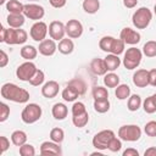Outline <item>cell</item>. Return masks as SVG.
Masks as SVG:
<instances>
[{
	"mask_svg": "<svg viewBox=\"0 0 156 156\" xmlns=\"http://www.w3.org/2000/svg\"><path fill=\"white\" fill-rule=\"evenodd\" d=\"M149 84L152 87H156V68H152L149 71Z\"/></svg>",
	"mask_w": 156,
	"mask_h": 156,
	"instance_id": "cell-47",
	"label": "cell"
},
{
	"mask_svg": "<svg viewBox=\"0 0 156 156\" xmlns=\"http://www.w3.org/2000/svg\"><path fill=\"white\" fill-rule=\"evenodd\" d=\"M144 156H156V147H149L145 150Z\"/></svg>",
	"mask_w": 156,
	"mask_h": 156,
	"instance_id": "cell-52",
	"label": "cell"
},
{
	"mask_svg": "<svg viewBox=\"0 0 156 156\" xmlns=\"http://www.w3.org/2000/svg\"><path fill=\"white\" fill-rule=\"evenodd\" d=\"M44 79H45L44 72H43L41 69H37V72L34 73V76L29 79V83H30L33 87H39L40 84H43Z\"/></svg>",
	"mask_w": 156,
	"mask_h": 156,
	"instance_id": "cell-39",
	"label": "cell"
},
{
	"mask_svg": "<svg viewBox=\"0 0 156 156\" xmlns=\"http://www.w3.org/2000/svg\"><path fill=\"white\" fill-rule=\"evenodd\" d=\"M57 49H58V51H60L61 54H63V55H69V54L74 50V44H73V41H72L71 39L63 38V39L60 40Z\"/></svg>",
	"mask_w": 156,
	"mask_h": 156,
	"instance_id": "cell-21",
	"label": "cell"
},
{
	"mask_svg": "<svg viewBox=\"0 0 156 156\" xmlns=\"http://www.w3.org/2000/svg\"><path fill=\"white\" fill-rule=\"evenodd\" d=\"M122 155L123 156H139V151L135 150V149H133V147H129V149L124 150Z\"/></svg>",
	"mask_w": 156,
	"mask_h": 156,
	"instance_id": "cell-50",
	"label": "cell"
},
{
	"mask_svg": "<svg viewBox=\"0 0 156 156\" xmlns=\"http://www.w3.org/2000/svg\"><path fill=\"white\" fill-rule=\"evenodd\" d=\"M28 34L24 29L21 28H9L6 29L5 27H1L0 29V41L6 43L9 45H17V44H23L27 41Z\"/></svg>",
	"mask_w": 156,
	"mask_h": 156,
	"instance_id": "cell-2",
	"label": "cell"
},
{
	"mask_svg": "<svg viewBox=\"0 0 156 156\" xmlns=\"http://www.w3.org/2000/svg\"><path fill=\"white\" fill-rule=\"evenodd\" d=\"M115 138V133L111 129H105L96 133L93 138V146L98 150H106L108 149V144L111 139Z\"/></svg>",
	"mask_w": 156,
	"mask_h": 156,
	"instance_id": "cell-7",
	"label": "cell"
},
{
	"mask_svg": "<svg viewBox=\"0 0 156 156\" xmlns=\"http://www.w3.org/2000/svg\"><path fill=\"white\" fill-rule=\"evenodd\" d=\"M152 20V13L147 7H140L138 9L132 17V22L136 29H145Z\"/></svg>",
	"mask_w": 156,
	"mask_h": 156,
	"instance_id": "cell-3",
	"label": "cell"
},
{
	"mask_svg": "<svg viewBox=\"0 0 156 156\" xmlns=\"http://www.w3.org/2000/svg\"><path fill=\"white\" fill-rule=\"evenodd\" d=\"M66 34V24H63L61 21H52L49 24V35L54 40H61L63 39Z\"/></svg>",
	"mask_w": 156,
	"mask_h": 156,
	"instance_id": "cell-11",
	"label": "cell"
},
{
	"mask_svg": "<svg viewBox=\"0 0 156 156\" xmlns=\"http://www.w3.org/2000/svg\"><path fill=\"white\" fill-rule=\"evenodd\" d=\"M56 49H57V46H56L54 39H44L43 41H40L39 48H38L39 52L44 56H52L55 54Z\"/></svg>",
	"mask_w": 156,
	"mask_h": 156,
	"instance_id": "cell-15",
	"label": "cell"
},
{
	"mask_svg": "<svg viewBox=\"0 0 156 156\" xmlns=\"http://www.w3.org/2000/svg\"><path fill=\"white\" fill-rule=\"evenodd\" d=\"M38 55V50L37 48H34L33 45H24L22 49H21V56L27 60V61H32L37 57Z\"/></svg>",
	"mask_w": 156,
	"mask_h": 156,
	"instance_id": "cell-23",
	"label": "cell"
},
{
	"mask_svg": "<svg viewBox=\"0 0 156 156\" xmlns=\"http://www.w3.org/2000/svg\"><path fill=\"white\" fill-rule=\"evenodd\" d=\"M1 96L6 100L18 104H24L29 100V93L13 83H5L1 87Z\"/></svg>",
	"mask_w": 156,
	"mask_h": 156,
	"instance_id": "cell-1",
	"label": "cell"
},
{
	"mask_svg": "<svg viewBox=\"0 0 156 156\" xmlns=\"http://www.w3.org/2000/svg\"><path fill=\"white\" fill-rule=\"evenodd\" d=\"M121 147H122V141H121V139H117L116 136L112 138L111 141H110V144H108V150L112 151V152H117V151L121 150Z\"/></svg>",
	"mask_w": 156,
	"mask_h": 156,
	"instance_id": "cell-45",
	"label": "cell"
},
{
	"mask_svg": "<svg viewBox=\"0 0 156 156\" xmlns=\"http://www.w3.org/2000/svg\"><path fill=\"white\" fill-rule=\"evenodd\" d=\"M143 107H144V111L146 113H154V112H156V102H155L152 95L145 99V101L143 104Z\"/></svg>",
	"mask_w": 156,
	"mask_h": 156,
	"instance_id": "cell-40",
	"label": "cell"
},
{
	"mask_svg": "<svg viewBox=\"0 0 156 156\" xmlns=\"http://www.w3.org/2000/svg\"><path fill=\"white\" fill-rule=\"evenodd\" d=\"M0 67H5L9 62V56L4 50H0Z\"/></svg>",
	"mask_w": 156,
	"mask_h": 156,
	"instance_id": "cell-48",
	"label": "cell"
},
{
	"mask_svg": "<svg viewBox=\"0 0 156 156\" xmlns=\"http://www.w3.org/2000/svg\"><path fill=\"white\" fill-rule=\"evenodd\" d=\"M23 15L26 16V18L39 21L44 17L45 10L43 6H40L38 4H26L24 9H23Z\"/></svg>",
	"mask_w": 156,
	"mask_h": 156,
	"instance_id": "cell-9",
	"label": "cell"
},
{
	"mask_svg": "<svg viewBox=\"0 0 156 156\" xmlns=\"http://www.w3.org/2000/svg\"><path fill=\"white\" fill-rule=\"evenodd\" d=\"M87 112V108H85V105L80 101H77L73 104L72 106V116H78V115H82Z\"/></svg>",
	"mask_w": 156,
	"mask_h": 156,
	"instance_id": "cell-42",
	"label": "cell"
},
{
	"mask_svg": "<svg viewBox=\"0 0 156 156\" xmlns=\"http://www.w3.org/2000/svg\"><path fill=\"white\" fill-rule=\"evenodd\" d=\"M5 4V0H0V5H4Z\"/></svg>",
	"mask_w": 156,
	"mask_h": 156,
	"instance_id": "cell-53",
	"label": "cell"
},
{
	"mask_svg": "<svg viewBox=\"0 0 156 156\" xmlns=\"http://www.w3.org/2000/svg\"><path fill=\"white\" fill-rule=\"evenodd\" d=\"M143 52L136 48H129L124 52L123 57V65L127 69H134L136 68L141 62Z\"/></svg>",
	"mask_w": 156,
	"mask_h": 156,
	"instance_id": "cell-4",
	"label": "cell"
},
{
	"mask_svg": "<svg viewBox=\"0 0 156 156\" xmlns=\"http://www.w3.org/2000/svg\"><path fill=\"white\" fill-rule=\"evenodd\" d=\"M93 98H94V100H107L108 91L104 87H95L93 89Z\"/></svg>",
	"mask_w": 156,
	"mask_h": 156,
	"instance_id": "cell-33",
	"label": "cell"
},
{
	"mask_svg": "<svg viewBox=\"0 0 156 156\" xmlns=\"http://www.w3.org/2000/svg\"><path fill=\"white\" fill-rule=\"evenodd\" d=\"M50 1V5L55 9H61L66 5V0H49Z\"/></svg>",
	"mask_w": 156,
	"mask_h": 156,
	"instance_id": "cell-49",
	"label": "cell"
},
{
	"mask_svg": "<svg viewBox=\"0 0 156 156\" xmlns=\"http://www.w3.org/2000/svg\"><path fill=\"white\" fill-rule=\"evenodd\" d=\"M119 38L126 43V44H129V45H135V44H138L139 41H140V34L136 32V30H134V29H132V28H129V27H126V28H123L122 30H121V34H119Z\"/></svg>",
	"mask_w": 156,
	"mask_h": 156,
	"instance_id": "cell-13",
	"label": "cell"
},
{
	"mask_svg": "<svg viewBox=\"0 0 156 156\" xmlns=\"http://www.w3.org/2000/svg\"><path fill=\"white\" fill-rule=\"evenodd\" d=\"M10 147V140L6 136H0V154H4Z\"/></svg>",
	"mask_w": 156,
	"mask_h": 156,
	"instance_id": "cell-46",
	"label": "cell"
},
{
	"mask_svg": "<svg viewBox=\"0 0 156 156\" xmlns=\"http://www.w3.org/2000/svg\"><path fill=\"white\" fill-rule=\"evenodd\" d=\"M124 41L119 38V39H113V43H112V46H111V54H115V55H119L124 51Z\"/></svg>",
	"mask_w": 156,
	"mask_h": 156,
	"instance_id": "cell-38",
	"label": "cell"
},
{
	"mask_svg": "<svg viewBox=\"0 0 156 156\" xmlns=\"http://www.w3.org/2000/svg\"><path fill=\"white\" fill-rule=\"evenodd\" d=\"M68 87H71L72 89H74L79 95H84L85 91H87V84L83 79L80 78H74V79H71L67 84Z\"/></svg>",
	"mask_w": 156,
	"mask_h": 156,
	"instance_id": "cell-22",
	"label": "cell"
},
{
	"mask_svg": "<svg viewBox=\"0 0 156 156\" xmlns=\"http://www.w3.org/2000/svg\"><path fill=\"white\" fill-rule=\"evenodd\" d=\"M37 66L30 62V61H27L22 65H20L16 69V76L20 80H23V82H29V79L34 76V73L37 72Z\"/></svg>",
	"mask_w": 156,
	"mask_h": 156,
	"instance_id": "cell-8",
	"label": "cell"
},
{
	"mask_svg": "<svg viewBox=\"0 0 156 156\" xmlns=\"http://www.w3.org/2000/svg\"><path fill=\"white\" fill-rule=\"evenodd\" d=\"M94 110L99 113H105L110 110V101L107 100H94Z\"/></svg>",
	"mask_w": 156,
	"mask_h": 156,
	"instance_id": "cell-34",
	"label": "cell"
},
{
	"mask_svg": "<svg viewBox=\"0 0 156 156\" xmlns=\"http://www.w3.org/2000/svg\"><path fill=\"white\" fill-rule=\"evenodd\" d=\"M104 60H105L107 71H115V69H117V68L119 67V65H121V60H119L118 55H115V54L107 55Z\"/></svg>",
	"mask_w": 156,
	"mask_h": 156,
	"instance_id": "cell-24",
	"label": "cell"
},
{
	"mask_svg": "<svg viewBox=\"0 0 156 156\" xmlns=\"http://www.w3.org/2000/svg\"><path fill=\"white\" fill-rule=\"evenodd\" d=\"M100 9V1L99 0H84L83 1V10L87 13H96Z\"/></svg>",
	"mask_w": 156,
	"mask_h": 156,
	"instance_id": "cell-25",
	"label": "cell"
},
{
	"mask_svg": "<svg viewBox=\"0 0 156 156\" xmlns=\"http://www.w3.org/2000/svg\"><path fill=\"white\" fill-rule=\"evenodd\" d=\"M104 84L107 88H116L117 85H119V77L116 73H107L104 77Z\"/></svg>",
	"mask_w": 156,
	"mask_h": 156,
	"instance_id": "cell-30",
	"label": "cell"
},
{
	"mask_svg": "<svg viewBox=\"0 0 156 156\" xmlns=\"http://www.w3.org/2000/svg\"><path fill=\"white\" fill-rule=\"evenodd\" d=\"M48 26L45 22H41V21H38L35 22L32 27H30V30H29V34H30V38L35 41H43L48 34Z\"/></svg>",
	"mask_w": 156,
	"mask_h": 156,
	"instance_id": "cell-10",
	"label": "cell"
},
{
	"mask_svg": "<svg viewBox=\"0 0 156 156\" xmlns=\"http://www.w3.org/2000/svg\"><path fill=\"white\" fill-rule=\"evenodd\" d=\"M11 141L16 146H21L27 141V134L23 130H15L11 134Z\"/></svg>",
	"mask_w": 156,
	"mask_h": 156,
	"instance_id": "cell-26",
	"label": "cell"
},
{
	"mask_svg": "<svg viewBox=\"0 0 156 156\" xmlns=\"http://www.w3.org/2000/svg\"><path fill=\"white\" fill-rule=\"evenodd\" d=\"M60 85L56 80H49L46 82L41 88V95L46 99H52L58 94Z\"/></svg>",
	"mask_w": 156,
	"mask_h": 156,
	"instance_id": "cell-14",
	"label": "cell"
},
{
	"mask_svg": "<svg viewBox=\"0 0 156 156\" xmlns=\"http://www.w3.org/2000/svg\"><path fill=\"white\" fill-rule=\"evenodd\" d=\"M23 9H24V5L18 0H10L6 4V10L10 13H23Z\"/></svg>",
	"mask_w": 156,
	"mask_h": 156,
	"instance_id": "cell-29",
	"label": "cell"
},
{
	"mask_svg": "<svg viewBox=\"0 0 156 156\" xmlns=\"http://www.w3.org/2000/svg\"><path fill=\"white\" fill-rule=\"evenodd\" d=\"M118 136L124 141H136L141 136V129L136 124H127L122 126L118 129Z\"/></svg>",
	"mask_w": 156,
	"mask_h": 156,
	"instance_id": "cell-5",
	"label": "cell"
},
{
	"mask_svg": "<svg viewBox=\"0 0 156 156\" xmlns=\"http://www.w3.org/2000/svg\"><path fill=\"white\" fill-rule=\"evenodd\" d=\"M40 154L41 155H61V147L55 141H44L40 145Z\"/></svg>",
	"mask_w": 156,
	"mask_h": 156,
	"instance_id": "cell-17",
	"label": "cell"
},
{
	"mask_svg": "<svg viewBox=\"0 0 156 156\" xmlns=\"http://www.w3.org/2000/svg\"><path fill=\"white\" fill-rule=\"evenodd\" d=\"M136 4H138V0H123V5L127 9H133L136 6Z\"/></svg>",
	"mask_w": 156,
	"mask_h": 156,
	"instance_id": "cell-51",
	"label": "cell"
},
{
	"mask_svg": "<svg viewBox=\"0 0 156 156\" xmlns=\"http://www.w3.org/2000/svg\"><path fill=\"white\" fill-rule=\"evenodd\" d=\"M152 98H154V100H155V102H156V94H154V95H152Z\"/></svg>",
	"mask_w": 156,
	"mask_h": 156,
	"instance_id": "cell-55",
	"label": "cell"
},
{
	"mask_svg": "<svg viewBox=\"0 0 156 156\" xmlns=\"http://www.w3.org/2000/svg\"><path fill=\"white\" fill-rule=\"evenodd\" d=\"M144 132L149 136H156V121H150L145 124Z\"/></svg>",
	"mask_w": 156,
	"mask_h": 156,
	"instance_id": "cell-43",
	"label": "cell"
},
{
	"mask_svg": "<svg viewBox=\"0 0 156 156\" xmlns=\"http://www.w3.org/2000/svg\"><path fill=\"white\" fill-rule=\"evenodd\" d=\"M66 34L72 39L79 38L83 34V24L78 20H69L66 23Z\"/></svg>",
	"mask_w": 156,
	"mask_h": 156,
	"instance_id": "cell-12",
	"label": "cell"
},
{
	"mask_svg": "<svg viewBox=\"0 0 156 156\" xmlns=\"http://www.w3.org/2000/svg\"><path fill=\"white\" fill-rule=\"evenodd\" d=\"M6 20H7V24L11 28H20L24 24L26 16L23 13H9Z\"/></svg>",
	"mask_w": 156,
	"mask_h": 156,
	"instance_id": "cell-19",
	"label": "cell"
},
{
	"mask_svg": "<svg viewBox=\"0 0 156 156\" xmlns=\"http://www.w3.org/2000/svg\"><path fill=\"white\" fill-rule=\"evenodd\" d=\"M10 116V107L5 104L1 102L0 104V122H5Z\"/></svg>",
	"mask_w": 156,
	"mask_h": 156,
	"instance_id": "cell-44",
	"label": "cell"
},
{
	"mask_svg": "<svg viewBox=\"0 0 156 156\" xmlns=\"http://www.w3.org/2000/svg\"><path fill=\"white\" fill-rule=\"evenodd\" d=\"M133 83L138 88H145L149 85V71L146 69H138L133 74Z\"/></svg>",
	"mask_w": 156,
	"mask_h": 156,
	"instance_id": "cell-16",
	"label": "cell"
},
{
	"mask_svg": "<svg viewBox=\"0 0 156 156\" xmlns=\"http://www.w3.org/2000/svg\"><path fill=\"white\" fill-rule=\"evenodd\" d=\"M115 95L118 100H126L130 96V88L127 84H119L115 90Z\"/></svg>",
	"mask_w": 156,
	"mask_h": 156,
	"instance_id": "cell-27",
	"label": "cell"
},
{
	"mask_svg": "<svg viewBox=\"0 0 156 156\" xmlns=\"http://www.w3.org/2000/svg\"><path fill=\"white\" fill-rule=\"evenodd\" d=\"M88 121H89V115H88V112H84V113H82V115L73 116V117H72V122H73V124H74L77 128H83V127H85L87 123H88Z\"/></svg>",
	"mask_w": 156,
	"mask_h": 156,
	"instance_id": "cell-32",
	"label": "cell"
},
{
	"mask_svg": "<svg viewBox=\"0 0 156 156\" xmlns=\"http://www.w3.org/2000/svg\"><path fill=\"white\" fill-rule=\"evenodd\" d=\"M141 106V98L138 95V94H133L128 98V104H127V107L129 111L134 112V111H138Z\"/></svg>",
	"mask_w": 156,
	"mask_h": 156,
	"instance_id": "cell-28",
	"label": "cell"
},
{
	"mask_svg": "<svg viewBox=\"0 0 156 156\" xmlns=\"http://www.w3.org/2000/svg\"><path fill=\"white\" fill-rule=\"evenodd\" d=\"M41 107L38 105V104H28L22 113H21V118L24 123L27 124H32V123H35L40 117H41Z\"/></svg>",
	"mask_w": 156,
	"mask_h": 156,
	"instance_id": "cell-6",
	"label": "cell"
},
{
	"mask_svg": "<svg viewBox=\"0 0 156 156\" xmlns=\"http://www.w3.org/2000/svg\"><path fill=\"white\" fill-rule=\"evenodd\" d=\"M51 112H52V116H54L55 119L62 121V119H65V118L67 117L68 108H67V106H66L65 104H62V102H57V104H55V105L52 106Z\"/></svg>",
	"mask_w": 156,
	"mask_h": 156,
	"instance_id": "cell-20",
	"label": "cell"
},
{
	"mask_svg": "<svg viewBox=\"0 0 156 156\" xmlns=\"http://www.w3.org/2000/svg\"><path fill=\"white\" fill-rule=\"evenodd\" d=\"M90 69L96 76H104L107 72V67L105 63V60L102 58H94L90 62Z\"/></svg>",
	"mask_w": 156,
	"mask_h": 156,
	"instance_id": "cell-18",
	"label": "cell"
},
{
	"mask_svg": "<svg viewBox=\"0 0 156 156\" xmlns=\"http://www.w3.org/2000/svg\"><path fill=\"white\" fill-rule=\"evenodd\" d=\"M143 54L146 57H155L156 56V41L149 40L143 46Z\"/></svg>",
	"mask_w": 156,
	"mask_h": 156,
	"instance_id": "cell-31",
	"label": "cell"
},
{
	"mask_svg": "<svg viewBox=\"0 0 156 156\" xmlns=\"http://www.w3.org/2000/svg\"><path fill=\"white\" fill-rule=\"evenodd\" d=\"M154 12H155V15H156V4H155V6H154Z\"/></svg>",
	"mask_w": 156,
	"mask_h": 156,
	"instance_id": "cell-54",
	"label": "cell"
},
{
	"mask_svg": "<svg viewBox=\"0 0 156 156\" xmlns=\"http://www.w3.org/2000/svg\"><path fill=\"white\" fill-rule=\"evenodd\" d=\"M113 37H104V38H101L100 39V41H99V46H100V49L102 50V51H105V52H111V46H112V43H113Z\"/></svg>",
	"mask_w": 156,
	"mask_h": 156,
	"instance_id": "cell-36",
	"label": "cell"
},
{
	"mask_svg": "<svg viewBox=\"0 0 156 156\" xmlns=\"http://www.w3.org/2000/svg\"><path fill=\"white\" fill-rule=\"evenodd\" d=\"M78 96H79V94H78L74 89H72L71 87H68V85H67V87L63 89V91H62V98H63V100H65V101H68V102L74 101Z\"/></svg>",
	"mask_w": 156,
	"mask_h": 156,
	"instance_id": "cell-35",
	"label": "cell"
},
{
	"mask_svg": "<svg viewBox=\"0 0 156 156\" xmlns=\"http://www.w3.org/2000/svg\"><path fill=\"white\" fill-rule=\"evenodd\" d=\"M50 139L57 144L62 143L63 139H65V133L61 128H52L51 132H50Z\"/></svg>",
	"mask_w": 156,
	"mask_h": 156,
	"instance_id": "cell-37",
	"label": "cell"
},
{
	"mask_svg": "<svg viewBox=\"0 0 156 156\" xmlns=\"http://www.w3.org/2000/svg\"><path fill=\"white\" fill-rule=\"evenodd\" d=\"M20 155L21 156H34L35 149L30 144H23L20 146Z\"/></svg>",
	"mask_w": 156,
	"mask_h": 156,
	"instance_id": "cell-41",
	"label": "cell"
}]
</instances>
